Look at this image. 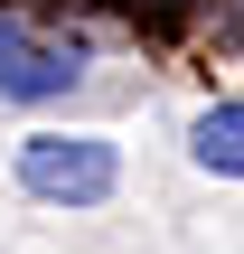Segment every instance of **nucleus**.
I'll list each match as a JSON object with an SVG mask.
<instances>
[{"label":"nucleus","mask_w":244,"mask_h":254,"mask_svg":"<svg viewBox=\"0 0 244 254\" xmlns=\"http://www.w3.org/2000/svg\"><path fill=\"white\" fill-rule=\"evenodd\" d=\"M122 179V151L103 132H28L19 141V189L47 207H103Z\"/></svg>","instance_id":"obj_1"},{"label":"nucleus","mask_w":244,"mask_h":254,"mask_svg":"<svg viewBox=\"0 0 244 254\" xmlns=\"http://www.w3.org/2000/svg\"><path fill=\"white\" fill-rule=\"evenodd\" d=\"M75 75H85V47H66V38H47V28H28V19L0 9V94L9 104H47Z\"/></svg>","instance_id":"obj_2"},{"label":"nucleus","mask_w":244,"mask_h":254,"mask_svg":"<svg viewBox=\"0 0 244 254\" xmlns=\"http://www.w3.org/2000/svg\"><path fill=\"white\" fill-rule=\"evenodd\" d=\"M188 151H197V170L244 179V104H207V113L188 123Z\"/></svg>","instance_id":"obj_3"},{"label":"nucleus","mask_w":244,"mask_h":254,"mask_svg":"<svg viewBox=\"0 0 244 254\" xmlns=\"http://www.w3.org/2000/svg\"><path fill=\"white\" fill-rule=\"evenodd\" d=\"M141 9H150V19H160V28H179V19H188V9H197V0H141Z\"/></svg>","instance_id":"obj_4"}]
</instances>
